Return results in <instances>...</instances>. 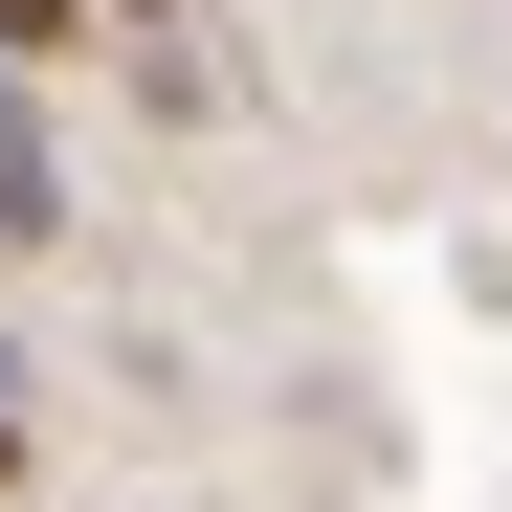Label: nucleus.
Listing matches in <instances>:
<instances>
[{"instance_id":"obj_1","label":"nucleus","mask_w":512,"mask_h":512,"mask_svg":"<svg viewBox=\"0 0 512 512\" xmlns=\"http://www.w3.org/2000/svg\"><path fill=\"white\" fill-rule=\"evenodd\" d=\"M0 245H67V156H45V112H23V67H0Z\"/></svg>"},{"instance_id":"obj_2","label":"nucleus","mask_w":512,"mask_h":512,"mask_svg":"<svg viewBox=\"0 0 512 512\" xmlns=\"http://www.w3.org/2000/svg\"><path fill=\"white\" fill-rule=\"evenodd\" d=\"M67 23H90V0H0V45H67Z\"/></svg>"},{"instance_id":"obj_3","label":"nucleus","mask_w":512,"mask_h":512,"mask_svg":"<svg viewBox=\"0 0 512 512\" xmlns=\"http://www.w3.org/2000/svg\"><path fill=\"white\" fill-rule=\"evenodd\" d=\"M0 468H23V357H0Z\"/></svg>"}]
</instances>
